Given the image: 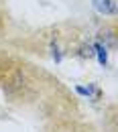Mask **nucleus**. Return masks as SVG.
I'll return each mask as SVG.
<instances>
[{"instance_id":"obj_3","label":"nucleus","mask_w":118,"mask_h":132,"mask_svg":"<svg viewBox=\"0 0 118 132\" xmlns=\"http://www.w3.org/2000/svg\"><path fill=\"white\" fill-rule=\"evenodd\" d=\"M96 49H98V59H100V63H102V65H106V47L96 45Z\"/></svg>"},{"instance_id":"obj_2","label":"nucleus","mask_w":118,"mask_h":132,"mask_svg":"<svg viewBox=\"0 0 118 132\" xmlns=\"http://www.w3.org/2000/svg\"><path fill=\"white\" fill-rule=\"evenodd\" d=\"M53 132H88L85 130V128H77V126H57V128H55V130Z\"/></svg>"},{"instance_id":"obj_1","label":"nucleus","mask_w":118,"mask_h":132,"mask_svg":"<svg viewBox=\"0 0 118 132\" xmlns=\"http://www.w3.org/2000/svg\"><path fill=\"white\" fill-rule=\"evenodd\" d=\"M94 6L104 12V14H110L112 10H114V4H112V0H94Z\"/></svg>"}]
</instances>
